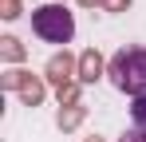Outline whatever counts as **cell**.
I'll list each match as a JSON object with an SVG mask.
<instances>
[{
  "instance_id": "obj_2",
  "label": "cell",
  "mask_w": 146,
  "mask_h": 142,
  "mask_svg": "<svg viewBox=\"0 0 146 142\" xmlns=\"http://www.w3.org/2000/svg\"><path fill=\"white\" fill-rule=\"evenodd\" d=\"M32 32L44 40V44H67L75 36V16L63 4H40L32 12Z\"/></svg>"
},
{
  "instance_id": "obj_4",
  "label": "cell",
  "mask_w": 146,
  "mask_h": 142,
  "mask_svg": "<svg viewBox=\"0 0 146 142\" xmlns=\"http://www.w3.org/2000/svg\"><path fill=\"white\" fill-rule=\"evenodd\" d=\"M119 142H146V134H142V130H126Z\"/></svg>"
},
{
  "instance_id": "obj_1",
  "label": "cell",
  "mask_w": 146,
  "mask_h": 142,
  "mask_svg": "<svg viewBox=\"0 0 146 142\" xmlns=\"http://www.w3.org/2000/svg\"><path fill=\"white\" fill-rule=\"evenodd\" d=\"M107 75L122 95H146V47H119L107 63Z\"/></svg>"
},
{
  "instance_id": "obj_3",
  "label": "cell",
  "mask_w": 146,
  "mask_h": 142,
  "mask_svg": "<svg viewBox=\"0 0 146 142\" xmlns=\"http://www.w3.org/2000/svg\"><path fill=\"white\" fill-rule=\"evenodd\" d=\"M130 122H134V130L146 134V95H138V99L130 103Z\"/></svg>"
}]
</instances>
